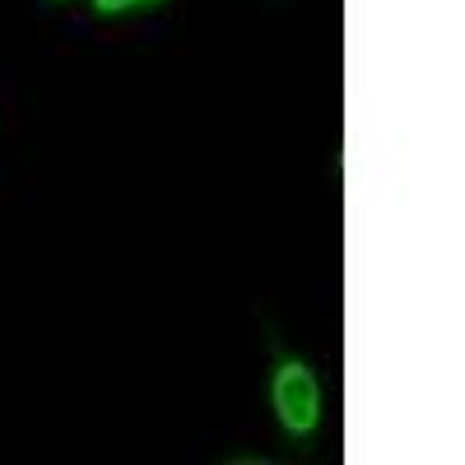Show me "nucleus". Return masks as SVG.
Masks as SVG:
<instances>
[{"mask_svg": "<svg viewBox=\"0 0 465 465\" xmlns=\"http://www.w3.org/2000/svg\"><path fill=\"white\" fill-rule=\"evenodd\" d=\"M275 414L289 433H312L322 423V386L302 363H284L275 372Z\"/></svg>", "mask_w": 465, "mask_h": 465, "instance_id": "1", "label": "nucleus"}, {"mask_svg": "<svg viewBox=\"0 0 465 465\" xmlns=\"http://www.w3.org/2000/svg\"><path fill=\"white\" fill-rule=\"evenodd\" d=\"M103 15H122V10H135V5H159V0H94Z\"/></svg>", "mask_w": 465, "mask_h": 465, "instance_id": "2", "label": "nucleus"}]
</instances>
